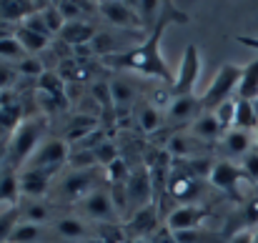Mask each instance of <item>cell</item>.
<instances>
[{
    "instance_id": "f1b7e54d",
    "label": "cell",
    "mask_w": 258,
    "mask_h": 243,
    "mask_svg": "<svg viewBox=\"0 0 258 243\" xmlns=\"http://www.w3.org/2000/svg\"><path fill=\"white\" fill-rule=\"evenodd\" d=\"M166 151L171 153V158H190L193 153V138L185 136L183 131L173 133L171 138L166 141Z\"/></svg>"
},
{
    "instance_id": "44dd1931",
    "label": "cell",
    "mask_w": 258,
    "mask_h": 243,
    "mask_svg": "<svg viewBox=\"0 0 258 243\" xmlns=\"http://www.w3.org/2000/svg\"><path fill=\"white\" fill-rule=\"evenodd\" d=\"M53 231H55L60 238H66V241H78V243L88 241V233H90V228H88L81 218H58V221L53 223Z\"/></svg>"
},
{
    "instance_id": "7dc6e473",
    "label": "cell",
    "mask_w": 258,
    "mask_h": 243,
    "mask_svg": "<svg viewBox=\"0 0 258 243\" xmlns=\"http://www.w3.org/2000/svg\"><path fill=\"white\" fill-rule=\"evenodd\" d=\"M228 243H253V231H241V233L231 236Z\"/></svg>"
},
{
    "instance_id": "f6af8a7d",
    "label": "cell",
    "mask_w": 258,
    "mask_h": 243,
    "mask_svg": "<svg viewBox=\"0 0 258 243\" xmlns=\"http://www.w3.org/2000/svg\"><path fill=\"white\" fill-rule=\"evenodd\" d=\"M148 241H151V243H178V238H175V233H173L168 226H161V228H158V231L148 238Z\"/></svg>"
},
{
    "instance_id": "7402d4cb",
    "label": "cell",
    "mask_w": 258,
    "mask_h": 243,
    "mask_svg": "<svg viewBox=\"0 0 258 243\" xmlns=\"http://www.w3.org/2000/svg\"><path fill=\"white\" fill-rule=\"evenodd\" d=\"M223 146H226V151H228V156H241V158H246L251 151H253V138H251V133L248 131H228L226 136H223Z\"/></svg>"
},
{
    "instance_id": "4dcf8cb0",
    "label": "cell",
    "mask_w": 258,
    "mask_h": 243,
    "mask_svg": "<svg viewBox=\"0 0 258 243\" xmlns=\"http://www.w3.org/2000/svg\"><path fill=\"white\" fill-rule=\"evenodd\" d=\"M93 231H95V238L105 243H128L125 226H120V223H98Z\"/></svg>"
},
{
    "instance_id": "60d3db41",
    "label": "cell",
    "mask_w": 258,
    "mask_h": 243,
    "mask_svg": "<svg viewBox=\"0 0 258 243\" xmlns=\"http://www.w3.org/2000/svg\"><path fill=\"white\" fill-rule=\"evenodd\" d=\"M23 45L18 43V38L13 35V38H5V40H0V58L3 60H10V58H20L23 60Z\"/></svg>"
},
{
    "instance_id": "277c9868",
    "label": "cell",
    "mask_w": 258,
    "mask_h": 243,
    "mask_svg": "<svg viewBox=\"0 0 258 243\" xmlns=\"http://www.w3.org/2000/svg\"><path fill=\"white\" fill-rule=\"evenodd\" d=\"M71 146L68 141L63 138H50V141H43L38 146V151L30 156V161L25 163V168H33V170H50L55 173L63 163H68L71 158Z\"/></svg>"
},
{
    "instance_id": "e575fe53",
    "label": "cell",
    "mask_w": 258,
    "mask_h": 243,
    "mask_svg": "<svg viewBox=\"0 0 258 243\" xmlns=\"http://www.w3.org/2000/svg\"><path fill=\"white\" fill-rule=\"evenodd\" d=\"M128 175H131V170H128V165H125L123 158H118L115 163H110V165L105 168V180H108V186L125 183V180H128Z\"/></svg>"
},
{
    "instance_id": "6da1fadb",
    "label": "cell",
    "mask_w": 258,
    "mask_h": 243,
    "mask_svg": "<svg viewBox=\"0 0 258 243\" xmlns=\"http://www.w3.org/2000/svg\"><path fill=\"white\" fill-rule=\"evenodd\" d=\"M171 20H188V15H178L175 8L171 3L166 5L163 15L158 18V23L153 25V30L146 35L143 43H138L136 48L125 50V53H118V55H108L103 58V63L108 68H115V71H138L143 76H151V78H161V81L171 83L175 81V73L168 68L163 53H161V38L166 33V28L171 25Z\"/></svg>"
},
{
    "instance_id": "816d5d0a",
    "label": "cell",
    "mask_w": 258,
    "mask_h": 243,
    "mask_svg": "<svg viewBox=\"0 0 258 243\" xmlns=\"http://www.w3.org/2000/svg\"><path fill=\"white\" fill-rule=\"evenodd\" d=\"M253 243H258V228L253 231Z\"/></svg>"
},
{
    "instance_id": "db71d44e",
    "label": "cell",
    "mask_w": 258,
    "mask_h": 243,
    "mask_svg": "<svg viewBox=\"0 0 258 243\" xmlns=\"http://www.w3.org/2000/svg\"><path fill=\"white\" fill-rule=\"evenodd\" d=\"M256 148H258V131H256Z\"/></svg>"
},
{
    "instance_id": "52a82bcc",
    "label": "cell",
    "mask_w": 258,
    "mask_h": 243,
    "mask_svg": "<svg viewBox=\"0 0 258 243\" xmlns=\"http://www.w3.org/2000/svg\"><path fill=\"white\" fill-rule=\"evenodd\" d=\"M98 10H100V15L108 20V23H113V25H118L120 30H141V28H146V23H143V18L138 15V10L133 8V3H123V0H100L98 3Z\"/></svg>"
},
{
    "instance_id": "ffe728a7",
    "label": "cell",
    "mask_w": 258,
    "mask_h": 243,
    "mask_svg": "<svg viewBox=\"0 0 258 243\" xmlns=\"http://www.w3.org/2000/svg\"><path fill=\"white\" fill-rule=\"evenodd\" d=\"M136 123L143 133H158L161 126H163V115L158 110V105L153 103H141L136 108Z\"/></svg>"
},
{
    "instance_id": "f5cc1de1",
    "label": "cell",
    "mask_w": 258,
    "mask_h": 243,
    "mask_svg": "<svg viewBox=\"0 0 258 243\" xmlns=\"http://www.w3.org/2000/svg\"><path fill=\"white\" fill-rule=\"evenodd\" d=\"M253 108H256V115H258V98L253 100Z\"/></svg>"
},
{
    "instance_id": "3957f363",
    "label": "cell",
    "mask_w": 258,
    "mask_h": 243,
    "mask_svg": "<svg viewBox=\"0 0 258 243\" xmlns=\"http://www.w3.org/2000/svg\"><path fill=\"white\" fill-rule=\"evenodd\" d=\"M243 78V68L241 66H233V63H223L218 68V73L213 76L211 85L206 88V93L201 95V103L206 110H216L221 108L223 103L231 100L233 93H238V85Z\"/></svg>"
},
{
    "instance_id": "e0dca14e",
    "label": "cell",
    "mask_w": 258,
    "mask_h": 243,
    "mask_svg": "<svg viewBox=\"0 0 258 243\" xmlns=\"http://www.w3.org/2000/svg\"><path fill=\"white\" fill-rule=\"evenodd\" d=\"M50 170H33V168H23L18 173V183H20V193L25 196H33V198H40L48 193V186H50Z\"/></svg>"
},
{
    "instance_id": "d590c367",
    "label": "cell",
    "mask_w": 258,
    "mask_h": 243,
    "mask_svg": "<svg viewBox=\"0 0 258 243\" xmlns=\"http://www.w3.org/2000/svg\"><path fill=\"white\" fill-rule=\"evenodd\" d=\"M68 163L76 170H95L98 168V161H95V153L93 151H71Z\"/></svg>"
},
{
    "instance_id": "bcb514c9",
    "label": "cell",
    "mask_w": 258,
    "mask_h": 243,
    "mask_svg": "<svg viewBox=\"0 0 258 243\" xmlns=\"http://www.w3.org/2000/svg\"><path fill=\"white\" fill-rule=\"evenodd\" d=\"M15 83V71L5 63H0V90H8Z\"/></svg>"
},
{
    "instance_id": "7c38bea8",
    "label": "cell",
    "mask_w": 258,
    "mask_h": 243,
    "mask_svg": "<svg viewBox=\"0 0 258 243\" xmlns=\"http://www.w3.org/2000/svg\"><path fill=\"white\" fill-rule=\"evenodd\" d=\"M168 193H171L178 203H183V206H193L190 201L198 198V193H201V180H198L196 175H190L185 168H178V170H173L171 173Z\"/></svg>"
},
{
    "instance_id": "484cf974",
    "label": "cell",
    "mask_w": 258,
    "mask_h": 243,
    "mask_svg": "<svg viewBox=\"0 0 258 243\" xmlns=\"http://www.w3.org/2000/svg\"><path fill=\"white\" fill-rule=\"evenodd\" d=\"M15 38H18V43L23 45V50H25V53H30V55H35V53L45 50V48H48V43H50V38H45V35H40V33H33V30H28V28H23V25H18Z\"/></svg>"
},
{
    "instance_id": "74e56055",
    "label": "cell",
    "mask_w": 258,
    "mask_h": 243,
    "mask_svg": "<svg viewBox=\"0 0 258 243\" xmlns=\"http://www.w3.org/2000/svg\"><path fill=\"white\" fill-rule=\"evenodd\" d=\"M23 221L35 223V226H43V223L50 221V208L43 206V203H33V206H28V208L23 211Z\"/></svg>"
},
{
    "instance_id": "4fadbf2b",
    "label": "cell",
    "mask_w": 258,
    "mask_h": 243,
    "mask_svg": "<svg viewBox=\"0 0 258 243\" xmlns=\"http://www.w3.org/2000/svg\"><path fill=\"white\" fill-rule=\"evenodd\" d=\"M241 178H246L241 165H236V163H231V161H218L213 165V173H211L208 180H211L218 191H223V193L238 198V188H236V186H238Z\"/></svg>"
},
{
    "instance_id": "c3c4849f",
    "label": "cell",
    "mask_w": 258,
    "mask_h": 243,
    "mask_svg": "<svg viewBox=\"0 0 258 243\" xmlns=\"http://www.w3.org/2000/svg\"><path fill=\"white\" fill-rule=\"evenodd\" d=\"M236 40L246 48H258V35H236Z\"/></svg>"
},
{
    "instance_id": "f35d334b",
    "label": "cell",
    "mask_w": 258,
    "mask_h": 243,
    "mask_svg": "<svg viewBox=\"0 0 258 243\" xmlns=\"http://www.w3.org/2000/svg\"><path fill=\"white\" fill-rule=\"evenodd\" d=\"M93 153H95V161H98V165H100V168H108L110 163H115L118 158H120V156H118L115 143H110V141H103V143H100V146H98Z\"/></svg>"
},
{
    "instance_id": "9a60e30c",
    "label": "cell",
    "mask_w": 258,
    "mask_h": 243,
    "mask_svg": "<svg viewBox=\"0 0 258 243\" xmlns=\"http://www.w3.org/2000/svg\"><path fill=\"white\" fill-rule=\"evenodd\" d=\"M45 3H33V0H0V20L3 23H25L33 13L43 10Z\"/></svg>"
},
{
    "instance_id": "cb8c5ba5",
    "label": "cell",
    "mask_w": 258,
    "mask_h": 243,
    "mask_svg": "<svg viewBox=\"0 0 258 243\" xmlns=\"http://www.w3.org/2000/svg\"><path fill=\"white\" fill-rule=\"evenodd\" d=\"M236 131H258V115L253 108V100H238L236 98Z\"/></svg>"
},
{
    "instance_id": "b9f144b4",
    "label": "cell",
    "mask_w": 258,
    "mask_h": 243,
    "mask_svg": "<svg viewBox=\"0 0 258 243\" xmlns=\"http://www.w3.org/2000/svg\"><path fill=\"white\" fill-rule=\"evenodd\" d=\"M18 73H23V76H43L45 73V66L40 63V58H35V55H28V58H23L20 63H18Z\"/></svg>"
},
{
    "instance_id": "2e32d148",
    "label": "cell",
    "mask_w": 258,
    "mask_h": 243,
    "mask_svg": "<svg viewBox=\"0 0 258 243\" xmlns=\"http://www.w3.org/2000/svg\"><path fill=\"white\" fill-rule=\"evenodd\" d=\"M203 113V103L198 95H178L168 105V120L171 123H188L196 120Z\"/></svg>"
},
{
    "instance_id": "ac0fdd59",
    "label": "cell",
    "mask_w": 258,
    "mask_h": 243,
    "mask_svg": "<svg viewBox=\"0 0 258 243\" xmlns=\"http://www.w3.org/2000/svg\"><path fill=\"white\" fill-rule=\"evenodd\" d=\"M190 133H193V138H198V141H216L218 136H226L213 110H203V113L193 120Z\"/></svg>"
},
{
    "instance_id": "5b68a950",
    "label": "cell",
    "mask_w": 258,
    "mask_h": 243,
    "mask_svg": "<svg viewBox=\"0 0 258 243\" xmlns=\"http://www.w3.org/2000/svg\"><path fill=\"white\" fill-rule=\"evenodd\" d=\"M198 76H201V53H198V45L190 43V45H185V53L180 58V68H178L175 81L171 85L173 98H178V95H193V88H196Z\"/></svg>"
},
{
    "instance_id": "9c48e42d",
    "label": "cell",
    "mask_w": 258,
    "mask_h": 243,
    "mask_svg": "<svg viewBox=\"0 0 258 243\" xmlns=\"http://www.w3.org/2000/svg\"><path fill=\"white\" fill-rule=\"evenodd\" d=\"M81 208H83V213H86L88 218H93V221H98V223H115L120 216H118V211H115V206H113V198H110V191H95V193H90L86 201L81 203Z\"/></svg>"
},
{
    "instance_id": "83f0119b",
    "label": "cell",
    "mask_w": 258,
    "mask_h": 243,
    "mask_svg": "<svg viewBox=\"0 0 258 243\" xmlns=\"http://www.w3.org/2000/svg\"><path fill=\"white\" fill-rule=\"evenodd\" d=\"M38 88H40V93H45V95H50V98L66 100V81H63L60 73L45 71V73L38 78Z\"/></svg>"
},
{
    "instance_id": "ba28073f",
    "label": "cell",
    "mask_w": 258,
    "mask_h": 243,
    "mask_svg": "<svg viewBox=\"0 0 258 243\" xmlns=\"http://www.w3.org/2000/svg\"><path fill=\"white\" fill-rule=\"evenodd\" d=\"M161 213H158V206L153 203V206H146V208H141V211H136L128 221H125V233H128V238H151L161 226Z\"/></svg>"
},
{
    "instance_id": "ee69618b",
    "label": "cell",
    "mask_w": 258,
    "mask_h": 243,
    "mask_svg": "<svg viewBox=\"0 0 258 243\" xmlns=\"http://www.w3.org/2000/svg\"><path fill=\"white\" fill-rule=\"evenodd\" d=\"M23 28H28V30H33V33H40V35H45V38H50V30H48V25H45V20H43V13L38 10V13H33L25 23H20Z\"/></svg>"
},
{
    "instance_id": "8d00e7d4",
    "label": "cell",
    "mask_w": 258,
    "mask_h": 243,
    "mask_svg": "<svg viewBox=\"0 0 258 243\" xmlns=\"http://www.w3.org/2000/svg\"><path fill=\"white\" fill-rule=\"evenodd\" d=\"M213 113H216V118H218V123H221L223 133L233 131V123H236V100L223 103V105H221V108H216Z\"/></svg>"
},
{
    "instance_id": "1f68e13d",
    "label": "cell",
    "mask_w": 258,
    "mask_h": 243,
    "mask_svg": "<svg viewBox=\"0 0 258 243\" xmlns=\"http://www.w3.org/2000/svg\"><path fill=\"white\" fill-rule=\"evenodd\" d=\"M23 221V211L15 206V208H8L0 213V243H8L10 233L15 231V226Z\"/></svg>"
},
{
    "instance_id": "4316f807",
    "label": "cell",
    "mask_w": 258,
    "mask_h": 243,
    "mask_svg": "<svg viewBox=\"0 0 258 243\" xmlns=\"http://www.w3.org/2000/svg\"><path fill=\"white\" fill-rule=\"evenodd\" d=\"M18 196H20V183H18V173L5 170L0 175V203H8L10 208L18 206Z\"/></svg>"
},
{
    "instance_id": "f907efd6",
    "label": "cell",
    "mask_w": 258,
    "mask_h": 243,
    "mask_svg": "<svg viewBox=\"0 0 258 243\" xmlns=\"http://www.w3.org/2000/svg\"><path fill=\"white\" fill-rule=\"evenodd\" d=\"M81 243H105V241H100V238H95V236H93V238H88V241H81Z\"/></svg>"
},
{
    "instance_id": "d6a6232c",
    "label": "cell",
    "mask_w": 258,
    "mask_h": 243,
    "mask_svg": "<svg viewBox=\"0 0 258 243\" xmlns=\"http://www.w3.org/2000/svg\"><path fill=\"white\" fill-rule=\"evenodd\" d=\"M23 123V113H20V105L10 103V105H0V128L3 131H18V126Z\"/></svg>"
},
{
    "instance_id": "8992f818",
    "label": "cell",
    "mask_w": 258,
    "mask_h": 243,
    "mask_svg": "<svg viewBox=\"0 0 258 243\" xmlns=\"http://www.w3.org/2000/svg\"><path fill=\"white\" fill-rule=\"evenodd\" d=\"M125 191H128V208L131 216L146 206H153L156 201V191H153V180H151V170L148 168H136L131 170L128 180H125Z\"/></svg>"
},
{
    "instance_id": "7a4b0ae2",
    "label": "cell",
    "mask_w": 258,
    "mask_h": 243,
    "mask_svg": "<svg viewBox=\"0 0 258 243\" xmlns=\"http://www.w3.org/2000/svg\"><path fill=\"white\" fill-rule=\"evenodd\" d=\"M43 133H45V118L35 115V118L23 120L18 126V131L10 136L8 156L3 161V168H8L13 173H20V168H25V163L30 161V156L43 143Z\"/></svg>"
},
{
    "instance_id": "d4e9b609",
    "label": "cell",
    "mask_w": 258,
    "mask_h": 243,
    "mask_svg": "<svg viewBox=\"0 0 258 243\" xmlns=\"http://www.w3.org/2000/svg\"><path fill=\"white\" fill-rule=\"evenodd\" d=\"M238 100H256L258 98V58L243 68V78L238 85Z\"/></svg>"
},
{
    "instance_id": "836d02e7",
    "label": "cell",
    "mask_w": 258,
    "mask_h": 243,
    "mask_svg": "<svg viewBox=\"0 0 258 243\" xmlns=\"http://www.w3.org/2000/svg\"><path fill=\"white\" fill-rule=\"evenodd\" d=\"M40 13H43V20H45L50 35H60V30L66 28V20H63L60 10L55 8V3H45V8H43Z\"/></svg>"
},
{
    "instance_id": "d6986e66",
    "label": "cell",
    "mask_w": 258,
    "mask_h": 243,
    "mask_svg": "<svg viewBox=\"0 0 258 243\" xmlns=\"http://www.w3.org/2000/svg\"><path fill=\"white\" fill-rule=\"evenodd\" d=\"M90 95H93V100L103 108V120H105V126L110 128L113 123H115V108H113V93H110V83L105 81H98L93 83V88H90Z\"/></svg>"
},
{
    "instance_id": "681fc988",
    "label": "cell",
    "mask_w": 258,
    "mask_h": 243,
    "mask_svg": "<svg viewBox=\"0 0 258 243\" xmlns=\"http://www.w3.org/2000/svg\"><path fill=\"white\" fill-rule=\"evenodd\" d=\"M128 243H151V241H146V238H128Z\"/></svg>"
},
{
    "instance_id": "7bdbcfd3",
    "label": "cell",
    "mask_w": 258,
    "mask_h": 243,
    "mask_svg": "<svg viewBox=\"0 0 258 243\" xmlns=\"http://www.w3.org/2000/svg\"><path fill=\"white\" fill-rule=\"evenodd\" d=\"M241 168H243L246 180H251V183H256V186H258V148H253V151L243 158Z\"/></svg>"
},
{
    "instance_id": "30bf717a",
    "label": "cell",
    "mask_w": 258,
    "mask_h": 243,
    "mask_svg": "<svg viewBox=\"0 0 258 243\" xmlns=\"http://www.w3.org/2000/svg\"><path fill=\"white\" fill-rule=\"evenodd\" d=\"M211 216V208H201V206H180L168 213L166 218V226L171 228L173 233H180V231H193V228H201V223Z\"/></svg>"
},
{
    "instance_id": "ab89813d",
    "label": "cell",
    "mask_w": 258,
    "mask_h": 243,
    "mask_svg": "<svg viewBox=\"0 0 258 243\" xmlns=\"http://www.w3.org/2000/svg\"><path fill=\"white\" fill-rule=\"evenodd\" d=\"M213 165H216V163L208 161V158H188V161H185V170L201 180V178H211Z\"/></svg>"
},
{
    "instance_id": "603a6c76",
    "label": "cell",
    "mask_w": 258,
    "mask_h": 243,
    "mask_svg": "<svg viewBox=\"0 0 258 243\" xmlns=\"http://www.w3.org/2000/svg\"><path fill=\"white\" fill-rule=\"evenodd\" d=\"M110 93H113V108H115V115H123L128 108H133L136 95H133V85H131V83H125L123 78H118V81L110 83Z\"/></svg>"
},
{
    "instance_id": "5bb4252c",
    "label": "cell",
    "mask_w": 258,
    "mask_h": 243,
    "mask_svg": "<svg viewBox=\"0 0 258 243\" xmlns=\"http://www.w3.org/2000/svg\"><path fill=\"white\" fill-rule=\"evenodd\" d=\"M98 35V28L93 23H86V20H76V23H66V28L60 30L58 40L68 48H83V45H90L93 38Z\"/></svg>"
},
{
    "instance_id": "8fae6325",
    "label": "cell",
    "mask_w": 258,
    "mask_h": 243,
    "mask_svg": "<svg viewBox=\"0 0 258 243\" xmlns=\"http://www.w3.org/2000/svg\"><path fill=\"white\" fill-rule=\"evenodd\" d=\"M95 170H76L60 183V196L68 201H86L90 193H95Z\"/></svg>"
},
{
    "instance_id": "f546056e",
    "label": "cell",
    "mask_w": 258,
    "mask_h": 243,
    "mask_svg": "<svg viewBox=\"0 0 258 243\" xmlns=\"http://www.w3.org/2000/svg\"><path fill=\"white\" fill-rule=\"evenodd\" d=\"M40 236H43V226L20 221V223L15 226V231L10 233L8 243H35V241H40Z\"/></svg>"
}]
</instances>
